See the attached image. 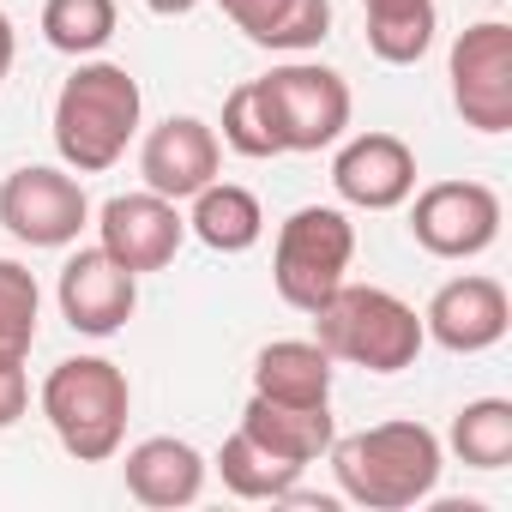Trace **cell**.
<instances>
[{
	"mask_svg": "<svg viewBox=\"0 0 512 512\" xmlns=\"http://www.w3.org/2000/svg\"><path fill=\"white\" fill-rule=\"evenodd\" d=\"M145 97L139 79L115 61H79L55 97V151L73 175H103L127 157Z\"/></svg>",
	"mask_w": 512,
	"mask_h": 512,
	"instance_id": "2",
	"label": "cell"
},
{
	"mask_svg": "<svg viewBox=\"0 0 512 512\" xmlns=\"http://www.w3.org/2000/svg\"><path fill=\"white\" fill-rule=\"evenodd\" d=\"M217 476H223V488H229L235 500H290L296 482H302V464L266 452L260 440H247V434L235 428V434L223 440V452H217Z\"/></svg>",
	"mask_w": 512,
	"mask_h": 512,
	"instance_id": "20",
	"label": "cell"
},
{
	"mask_svg": "<svg viewBox=\"0 0 512 512\" xmlns=\"http://www.w3.org/2000/svg\"><path fill=\"white\" fill-rule=\"evenodd\" d=\"M452 103L476 133H512V25L482 19L452 43Z\"/></svg>",
	"mask_w": 512,
	"mask_h": 512,
	"instance_id": "9",
	"label": "cell"
},
{
	"mask_svg": "<svg viewBox=\"0 0 512 512\" xmlns=\"http://www.w3.org/2000/svg\"><path fill=\"white\" fill-rule=\"evenodd\" d=\"M253 91L266 103L278 151H326V145H338L344 127H350V109H356L344 73H332L320 61H302V55H290L266 79H253Z\"/></svg>",
	"mask_w": 512,
	"mask_h": 512,
	"instance_id": "6",
	"label": "cell"
},
{
	"mask_svg": "<svg viewBox=\"0 0 512 512\" xmlns=\"http://www.w3.org/2000/svg\"><path fill=\"white\" fill-rule=\"evenodd\" d=\"M326 458H332L338 494L368 506V512L422 506L440 488V470H446L440 434L422 428V422H380V428L344 434V440L326 446Z\"/></svg>",
	"mask_w": 512,
	"mask_h": 512,
	"instance_id": "1",
	"label": "cell"
},
{
	"mask_svg": "<svg viewBox=\"0 0 512 512\" xmlns=\"http://www.w3.org/2000/svg\"><path fill=\"white\" fill-rule=\"evenodd\" d=\"M368 7H404V0H362V13H368Z\"/></svg>",
	"mask_w": 512,
	"mask_h": 512,
	"instance_id": "29",
	"label": "cell"
},
{
	"mask_svg": "<svg viewBox=\"0 0 512 512\" xmlns=\"http://www.w3.org/2000/svg\"><path fill=\"white\" fill-rule=\"evenodd\" d=\"M121 13L115 0H43V37L49 49L73 55V61H91L97 49H109Z\"/></svg>",
	"mask_w": 512,
	"mask_h": 512,
	"instance_id": "23",
	"label": "cell"
},
{
	"mask_svg": "<svg viewBox=\"0 0 512 512\" xmlns=\"http://www.w3.org/2000/svg\"><path fill=\"white\" fill-rule=\"evenodd\" d=\"M332 187L356 211H398L416 193V151L398 133H356L332 157Z\"/></svg>",
	"mask_w": 512,
	"mask_h": 512,
	"instance_id": "13",
	"label": "cell"
},
{
	"mask_svg": "<svg viewBox=\"0 0 512 512\" xmlns=\"http://www.w3.org/2000/svg\"><path fill=\"white\" fill-rule=\"evenodd\" d=\"M314 344L332 362H350V368H368V374H404V368H416L428 332H422V314L404 296L344 278L314 308Z\"/></svg>",
	"mask_w": 512,
	"mask_h": 512,
	"instance_id": "3",
	"label": "cell"
},
{
	"mask_svg": "<svg viewBox=\"0 0 512 512\" xmlns=\"http://www.w3.org/2000/svg\"><path fill=\"white\" fill-rule=\"evenodd\" d=\"M121 476H127V494H133L139 506H157V512L193 506V500L205 494V458H199L187 440H175V434L139 440V446L127 452Z\"/></svg>",
	"mask_w": 512,
	"mask_h": 512,
	"instance_id": "15",
	"label": "cell"
},
{
	"mask_svg": "<svg viewBox=\"0 0 512 512\" xmlns=\"http://www.w3.org/2000/svg\"><path fill=\"white\" fill-rule=\"evenodd\" d=\"M0 223L25 247H73L91 223V199L67 163H25L0 181Z\"/></svg>",
	"mask_w": 512,
	"mask_h": 512,
	"instance_id": "7",
	"label": "cell"
},
{
	"mask_svg": "<svg viewBox=\"0 0 512 512\" xmlns=\"http://www.w3.org/2000/svg\"><path fill=\"white\" fill-rule=\"evenodd\" d=\"M452 452L470 470H506L512 464V404L506 398H470L452 416Z\"/></svg>",
	"mask_w": 512,
	"mask_h": 512,
	"instance_id": "22",
	"label": "cell"
},
{
	"mask_svg": "<svg viewBox=\"0 0 512 512\" xmlns=\"http://www.w3.org/2000/svg\"><path fill=\"white\" fill-rule=\"evenodd\" d=\"M241 434L308 470L338 440V422H332V404H284V398H260V392H253L247 410H241Z\"/></svg>",
	"mask_w": 512,
	"mask_h": 512,
	"instance_id": "17",
	"label": "cell"
},
{
	"mask_svg": "<svg viewBox=\"0 0 512 512\" xmlns=\"http://www.w3.org/2000/svg\"><path fill=\"white\" fill-rule=\"evenodd\" d=\"M37 314H43V290H37L31 266L0 260V350H7V356H31Z\"/></svg>",
	"mask_w": 512,
	"mask_h": 512,
	"instance_id": "24",
	"label": "cell"
},
{
	"mask_svg": "<svg viewBox=\"0 0 512 512\" xmlns=\"http://www.w3.org/2000/svg\"><path fill=\"white\" fill-rule=\"evenodd\" d=\"M187 235H199L211 253H247V247H260V235H266V211L235 181H205L193 193Z\"/></svg>",
	"mask_w": 512,
	"mask_h": 512,
	"instance_id": "19",
	"label": "cell"
},
{
	"mask_svg": "<svg viewBox=\"0 0 512 512\" xmlns=\"http://www.w3.org/2000/svg\"><path fill=\"white\" fill-rule=\"evenodd\" d=\"M55 302H61V320L79 338H115L133 320V308H139V278L121 260H109L103 247H79L61 266Z\"/></svg>",
	"mask_w": 512,
	"mask_h": 512,
	"instance_id": "11",
	"label": "cell"
},
{
	"mask_svg": "<svg viewBox=\"0 0 512 512\" xmlns=\"http://www.w3.org/2000/svg\"><path fill=\"white\" fill-rule=\"evenodd\" d=\"M223 19L272 55H308L332 37V0H217Z\"/></svg>",
	"mask_w": 512,
	"mask_h": 512,
	"instance_id": "16",
	"label": "cell"
},
{
	"mask_svg": "<svg viewBox=\"0 0 512 512\" xmlns=\"http://www.w3.org/2000/svg\"><path fill=\"white\" fill-rule=\"evenodd\" d=\"M145 7H151L157 19H187V13L199 7V0H145Z\"/></svg>",
	"mask_w": 512,
	"mask_h": 512,
	"instance_id": "28",
	"label": "cell"
},
{
	"mask_svg": "<svg viewBox=\"0 0 512 512\" xmlns=\"http://www.w3.org/2000/svg\"><path fill=\"white\" fill-rule=\"evenodd\" d=\"M356 260V223L338 205H302L278 223V247H272V284L296 314H314Z\"/></svg>",
	"mask_w": 512,
	"mask_h": 512,
	"instance_id": "5",
	"label": "cell"
},
{
	"mask_svg": "<svg viewBox=\"0 0 512 512\" xmlns=\"http://www.w3.org/2000/svg\"><path fill=\"white\" fill-rule=\"evenodd\" d=\"M223 145L235 151V157H284L278 151V139H272V121H266V103H260V91H253V79L247 85H235L229 97H223Z\"/></svg>",
	"mask_w": 512,
	"mask_h": 512,
	"instance_id": "25",
	"label": "cell"
},
{
	"mask_svg": "<svg viewBox=\"0 0 512 512\" xmlns=\"http://www.w3.org/2000/svg\"><path fill=\"white\" fill-rule=\"evenodd\" d=\"M187 241V217L175 199L163 193H115L103 211H97V247L109 253V260H121L133 278L145 272H163L175 253Z\"/></svg>",
	"mask_w": 512,
	"mask_h": 512,
	"instance_id": "10",
	"label": "cell"
},
{
	"mask_svg": "<svg viewBox=\"0 0 512 512\" xmlns=\"http://www.w3.org/2000/svg\"><path fill=\"white\" fill-rule=\"evenodd\" d=\"M217 163H223V139L217 127H205L199 115H169L145 133L139 145V175L151 193L163 199H193L205 181H217Z\"/></svg>",
	"mask_w": 512,
	"mask_h": 512,
	"instance_id": "14",
	"label": "cell"
},
{
	"mask_svg": "<svg viewBox=\"0 0 512 512\" xmlns=\"http://www.w3.org/2000/svg\"><path fill=\"white\" fill-rule=\"evenodd\" d=\"M13 55H19V31H13L7 13H0V85H7V73H13Z\"/></svg>",
	"mask_w": 512,
	"mask_h": 512,
	"instance_id": "27",
	"label": "cell"
},
{
	"mask_svg": "<svg viewBox=\"0 0 512 512\" xmlns=\"http://www.w3.org/2000/svg\"><path fill=\"white\" fill-rule=\"evenodd\" d=\"M440 13L434 0H404V7H368V49L386 67H416L434 49Z\"/></svg>",
	"mask_w": 512,
	"mask_h": 512,
	"instance_id": "21",
	"label": "cell"
},
{
	"mask_svg": "<svg viewBox=\"0 0 512 512\" xmlns=\"http://www.w3.org/2000/svg\"><path fill=\"white\" fill-rule=\"evenodd\" d=\"M512 326V302H506V284L500 278H482V272H464L452 284L434 290L428 314H422V332L452 350V356H482L506 338Z\"/></svg>",
	"mask_w": 512,
	"mask_h": 512,
	"instance_id": "12",
	"label": "cell"
},
{
	"mask_svg": "<svg viewBox=\"0 0 512 512\" xmlns=\"http://www.w3.org/2000/svg\"><path fill=\"white\" fill-rule=\"evenodd\" d=\"M410 235L434 260H476L500 241V193L482 181H434L410 205Z\"/></svg>",
	"mask_w": 512,
	"mask_h": 512,
	"instance_id": "8",
	"label": "cell"
},
{
	"mask_svg": "<svg viewBox=\"0 0 512 512\" xmlns=\"http://www.w3.org/2000/svg\"><path fill=\"white\" fill-rule=\"evenodd\" d=\"M253 392L284 404H332V356L314 338H278L253 356Z\"/></svg>",
	"mask_w": 512,
	"mask_h": 512,
	"instance_id": "18",
	"label": "cell"
},
{
	"mask_svg": "<svg viewBox=\"0 0 512 512\" xmlns=\"http://www.w3.org/2000/svg\"><path fill=\"white\" fill-rule=\"evenodd\" d=\"M25 410H31V374H25V356H7V350H0V428H13Z\"/></svg>",
	"mask_w": 512,
	"mask_h": 512,
	"instance_id": "26",
	"label": "cell"
},
{
	"mask_svg": "<svg viewBox=\"0 0 512 512\" xmlns=\"http://www.w3.org/2000/svg\"><path fill=\"white\" fill-rule=\"evenodd\" d=\"M133 386L109 356H67L43 380V422L79 464H109L127 440Z\"/></svg>",
	"mask_w": 512,
	"mask_h": 512,
	"instance_id": "4",
	"label": "cell"
}]
</instances>
